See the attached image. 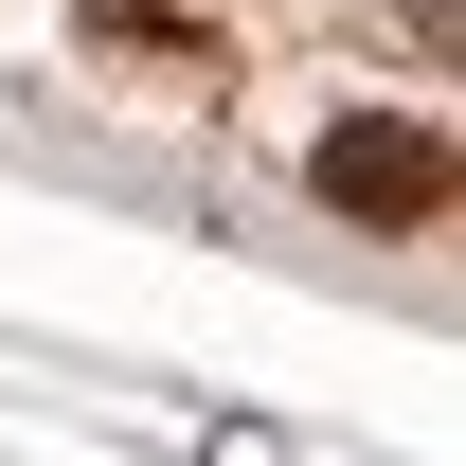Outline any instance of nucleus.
<instances>
[{
	"label": "nucleus",
	"instance_id": "1",
	"mask_svg": "<svg viewBox=\"0 0 466 466\" xmlns=\"http://www.w3.org/2000/svg\"><path fill=\"white\" fill-rule=\"evenodd\" d=\"M305 179H323L341 216H449V144H431V126H341Z\"/></svg>",
	"mask_w": 466,
	"mask_h": 466
}]
</instances>
